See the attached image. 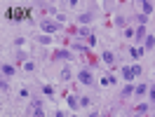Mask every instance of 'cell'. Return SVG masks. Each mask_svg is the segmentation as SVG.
<instances>
[{
	"label": "cell",
	"instance_id": "6da1fadb",
	"mask_svg": "<svg viewBox=\"0 0 155 117\" xmlns=\"http://www.w3.org/2000/svg\"><path fill=\"white\" fill-rule=\"evenodd\" d=\"M40 28H42V33H45V35H52V33L61 30V24H57V21H49V19H45L42 24H40Z\"/></svg>",
	"mask_w": 155,
	"mask_h": 117
},
{
	"label": "cell",
	"instance_id": "7a4b0ae2",
	"mask_svg": "<svg viewBox=\"0 0 155 117\" xmlns=\"http://www.w3.org/2000/svg\"><path fill=\"white\" fill-rule=\"evenodd\" d=\"M78 80H80V84H85V87L94 84V77H92L89 70H80V73H78Z\"/></svg>",
	"mask_w": 155,
	"mask_h": 117
},
{
	"label": "cell",
	"instance_id": "3957f363",
	"mask_svg": "<svg viewBox=\"0 0 155 117\" xmlns=\"http://www.w3.org/2000/svg\"><path fill=\"white\" fill-rule=\"evenodd\" d=\"M92 21H94V12H85V14L78 17V24H80V26H87V24H92Z\"/></svg>",
	"mask_w": 155,
	"mask_h": 117
},
{
	"label": "cell",
	"instance_id": "277c9868",
	"mask_svg": "<svg viewBox=\"0 0 155 117\" xmlns=\"http://www.w3.org/2000/svg\"><path fill=\"white\" fill-rule=\"evenodd\" d=\"M122 77L127 80V84H129V82H132V84H134V73H132V66H125V68H122Z\"/></svg>",
	"mask_w": 155,
	"mask_h": 117
},
{
	"label": "cell",
	"instance_id": "5b68a950",
	"mask_svg": "<svg viewBox=\"0 0 155 117\" xmlns=\"http://www.w3.org/2000/svg\"><path fill=\"white\" fill-rule=\"evenodd\" d=\"M101 61H104V63H108V66H113V63H115V54H113V52H104V54H101Z\"/></svg>",
	"mask_w": 155,
	"mask_h": 117
},
{
	"label": "cell",
	"instance_id": "8992f818",
	"mask_svg": "<svg viewBox=\"0 0 155 117\" xmlns=\"http://www.w3.org/2000/svg\"><path fill=\"white\" fill-rule=\"evenodd\" d=\"M2 75H5V77H12V75H14V66H12V63H2Z\"/></svg>",
	"mask_w": 155,
	"mask_h": 117
},
{
	"label": "cell",
	"instance_id": "52a82bcc",
	"mask_svg": "<svg viewBox=\"0 0 155 117\" xmlns=\"http://www.w3.org/2000/svg\"><path fill=\"white\" fill-rule=\"evenodd\" d=\"M132 94H134V84L129 82V84H125V87H122V91H120V96L125 98V96H132Z\"/></svg>",
	"mask_w": 155,
	"mask_h": 117
},
{
	"label": "cell",
	"instance_id": "ba28073f",
	"mask_svg": "<svg viewBox=\"0 0 155 117\" xmlns=\"http://www.w3.org/2000/svg\"><path fill=\"white\" fill-rule=\"evenodd\" d=\"M78 106H80V98H78L75 94H71V96H68V108H71V110H75Z\"/></svg>",
	"mask_w": 155,
	"mask_h": 117
},
{
	"label": "cell",
	"instance_id": "9c48e42d",
	"mask_svg": "<svg viewBox=\"0 0 155 117\" xmlns=\"http://www.w3.org/2000/svg\"><path fill=\"white\" fill-rule=\"evenodd\" d=\"M59 80H61V82H68V80H71V68H61V73H59Z\"/></svg>",
	"mask_w": 155,
	"mask_h": 117
},
{
	"label": "cell",
	"instance_id": "30bf717a",
	"mask_svg": "<svg viewBox=\"0 0 155 117\" xmlns=\"http://www.w3.org/2000/svg\"><path fill=\"white\" fill-rule=\"evenodd\" d=\"M141 10H143V14L148 17V14L153 12V2H150V0H143V2H141Z\"/></svg>",
	"mask_w": 155,
	"mask_h": 117
},
{
	"label": "cell",
	"instance_id": "8fae6325",
	"mask_svg": "<svg viewBox=\"0 0 155 117\" xmlns=\"http://www.w3.org/2000/svg\"><path fill=\"white\" fill-rule=\"evenodd\" d=\"M146 91H148V84H146V82H141V84H136V89H134V94H136V96H143Z\"/></svg>",
	"mask_w": 155,
	"mask_h": 117
},
{
	"label": "cell",
	"instance_id": "7c38bea8",
	"mask_svg": "<svg viewBox=\"0 0 155 117\" xmlns=\"http://www.w3.org/2000/svg\"><path fill=\"white\" fill-rule=\"evenodd\" d=\"M129 54H132V58H141V56H143V47H132V49H129Z\"/></svg>",
	"mask_w": 155,
	"mask_h": 117
},
{
	"label": "cell",
	"instance_id": "4fadbf2b",
	"mask_svg": "<svg viewBox=\"0 0 155 117\" xmlns=\"http://www.w3.org/2000/svg\"><path fill=\"white\" fill-rule=\"evenodd\" d=\"M54 56H57V58H64V61H71V52H66V49H59Z\"/></svg>",
	"mask_w": 155,
	"mask_h": 117
},
{
	"label": "cell",
	"instance_id": "5bb4252c",
	"mask_svg": "<svg viewBox=\"0 0 155 117\" xmlns=\"http://www.w3.org/2000/svg\"><path fill=\"white\" fill-rule=\"evenodd\" d=\"M134 35H136V42H141V40L146 38V26H139V28H136V33H134Z\"/></svg>",
	"mask_w": 155,
	"mask_h": 117
},
{
	"label": "cell",
	"instance_id": "9a60e30c",
	"mask_svg": "<svg viewBox=\"0 0 155 117\" xmlns=\"http://www.w3.org/2000/svg\"><path fill=\"white\" fill-rule=\"evenodd\" d=\"M78 38H89V28L87 26H78Z\"/></svg>",
	"mask_w": 155,
	"mask_h": 117
},
{
	"label": "cell",
	"instance_id": "2e32d148",
	"mask_svg": "<svg viewBox=\"0 0 155 117\" xmlns=\"http://www.w3.org/2000/svg\"><path fill=\"white\" fill-rule=\"evenodd\" d=\"M38 108H42V101H40V98H33V101H31V108H28V112L38 110Z\"/></svg>",
	"mask_w": 155,
	"mask_h": 117
},
{
	"label": "cell",
	"instance_id": "e0dca14e",
	"mask_svg": "<svg viewBox=\"0 0 155 117\" xmlns=\"http://www.w3.org/2000/svg\"><path fill=\"white\" fill-rule=\"evenodd\" d=\"M21 66H24L26 73H33V70H35V61H26V63H21Z\"/></svg>",
	"mask_w": 155,
	"mask_h": 117
},
{
	"label": "cell",
	"instance_id": "ac0fdd59",
	"mask_svg": "<svg viewBox=\"0 0 155 117\" xmlns=\"http://www.w3.org/2000/svg\"><path fill=\"white\" fill-rule=\"evenodd\" d=\"M146 49H155V35H148V38H146Z\"/></svg>",
	"mask_w": 155,
	"mask_h": 117
},
{
	"label": "cell",
	"instance_id": "d6986e66",
	"mask_svg": "<svg viewBox=\"0 0 155 117\" xmlns=\"http://www.w3.org/2000/svg\"><path fill=\"white\" fill-rule=\"evenodd\" d=\"M101 84H117V77L108 75V77H104V80H101Z\"/></svg>",
	"mask_w": 155,
	"mask_h": 117
},
{
	"label": "cell",
	"instance_id": "ffe728a7",
	"mask_svg": "<svg viewBox=\"0 0 155 117\" xmlns=\"http://www.w3.org/2000/svg\"><path fill=\"white\" fill-rule=\"evenodd\" d=\"M80 106L89 108V106H92V98H89V96H80Z\"/></svg>",
	"mask_w": 155,
	"mask_h": 117
},
{
	"label": "cell",
	"instance_id": "44dd1931",
	"mask_svg": "<svg viewBox=\"0 0 155 117\" xmlns=\"http://www.w3.org/2000/svg\"><path fill=\"white\" fill-rule=\"evenodd\" d=\"M73 49L80 52V54H85V52H87V47H85V45H80V42H73Z\"/></svg>",
	"mask_w": 155,
	"mask_h": 117
},
{
	"label": "cell",
	"instance_id": "7402d4cb",
	"mask_svg": "<svg viewBox=\"0 0 155 117\" xmlns=\"http://www.w3.org/2000/svg\"><path fill=\"white\" fill-rule=\"evenodd\" d=\"M136 21H139V26H146V21H148V17H146L143 12H141V14L136 17Z\"/></svg>",
	"mask_w": 155,
	"mask_h": 117
},
{
	"label": "cell",
	"instance_id": "603a6c76",
	"mask_svg": "<svg viewBox=\"0 0 155 117\" xmlns=\"http://www.w3.org/2000/svg\"><path fill=\"white\" fill-rule=\"evenodd\" d=\"M115 26L117 28H125V17H115Z\"/></svg>",
	"mask_w": 155,
	"mask_h": 117
},
{
	"label": "cell",
	"instance_id": "cb8c5ba5",
	"mask_svg": "<svg viewBox=\"0 0 155 117\" xmlns=\"http://www.w3.org/2000/svg\"><path fill=\"white\" fill-rule=\"evenodd\" d=\"M42 91H45V96H52V94H54V87H49V84H45V87H42Z\"/></svg>",
	"mask_w": 155,
	"mask_h": 117
},
{
	"label": "cell",
	"instance_id": "d4e9b609",
	"mask_svg": "<svg viewBox=\"0 0 155 117\" xmlns=\"http://www.w3.org/2000/svg\"><path fill=\"white\" fill-rule=\"evenodd\" d=\"M146 110H148V106H146V103H141V106H139V108H136V115H143V112H146Z\"/></svg>",
	"mask_w": 155,
	"mask_h": 117
},
{
	"label": "cell",
	"instance_id": "484cf974",
	"mask_svg": "<svg viewBox=\"0 0 155 117\" xmlns=\"http://www.w3.org/2000/svg\"><path fill=\"white\" fill-rule=\"evenodd\" d=\"M148 96H150V103H155V84L148 89Z\"/></svg>",
	"mask_w": 155,
	"mask_h": 117
},
{
	"label": "cell",
	"instance_id": "4316f807",
	"mask_svg": "<svg viewBox=\"0 0 155 117\" xmlns=\"http://www.w3.org/2000/svg\"><path fill=\"white\" fill-rule=\"evenodd\" d=\"M87 45H89V47H94V45H97V35H89V38H87Z\"/></svg>",
	"mask_w": 155,
	"mask_h": 117
},
{
	"label": "cell",
	"instance_id": "83f0119b",
	"mask_svg": "<svg viewBox=\"0 0 155 117\" xmlns=\"http://www.w3.org/2000/svg\"><path fill=\"white\" fill-rule=\"evenodd\" d=\"M40 42H42V45H49V42H52V38H49V35H40Z\"/></svg>",
	"mask_w": 155,
	"mask_h": 117
},
{
	"label": "cell",
	"instance_id": "f1b7e54d",
	"mask_svg": "<svg viewBox=\"0 0 155 117\" xmlns=\"http://www.w3.org/2000/svg\"><path fill=\"white\" fill-rule=\"evenodd\" d=\"M132 73H134V77H139L141 75V66H132Z\"/></svg>",
	"mask_w": 155,
	"mask_h": 117
},
{
	"label": "cell",
	"instance_id": "f546056e",
	"mask_svg": "<svg viewBox=\"0 0 155 117\" xmlns=\"http://www.w3.org/2000/svg\"><path fill=\"white\" fill-rule=\"evenodd\" d=\"M33 117H45V110H42V108H38V110H33Z\"/></svg>",
	"mask_w": 155,
	"mask_h": 117
},
{
	"label": "cell",
	"instance_id": "4dcf8cb0",
	"mask_svg": "<svg viewBox=\"0 0 155 117\" xmlns=\"http://www.w3.org/2000/svg\"><path fill=\"white\" fill-rule=\"evenodd\" d=\"M64 21H66V17H64L61 12H57V24H64Z\"/></svg>",
	"mask_w": 155,
	"mask_h": 117
},
{
	"label": "cell",
	"instance_id": "1f68e13d",
	"mask_svg": "<svg viewBox=\"0 0 155 117\" xmlns=\"http://www.w3.org/2000/svg\"><path fill=\"white\" fill-rule=\"evenodd\" d=\"M24 42H26L24 38H17V40H14V45H17V47H24Z\"/></svg>",
	"mask_w": 155,
	"mask_h": 117
},
{
	"label": "cell",
	"instance_id": "d6a6232c",
	"mask_svg": "<svg viewBox=\"0 0 155 117\" xmlns=\"http://www.w3.org/2000/svg\"><path fill=\"white\" fill-rule=\"evenodd\" d=\"M57 117H68V115L64 112V110H57Z\"/></svg>",
	"mask_w": 155,
	"mask_h": 117
},
{
	"label": "cell",
	"instance_id": "836d02e7",
	"mask_svg": "<svg viewBox=\"0 0 155 117\" xmlns=\"http://www.w3.org/2000/svg\"><path fill=\"white\" fill-rule=\"evenodd\" d=\"M129 117H141V115H129Z\"/></svg>",
	"mask_w": 155,
	"mask_h": 117
},
{
	"label": "cell",
	"instance_id": "e575fe53",
	"mask_svg": "<svg viewBox=\"0 0 155 117\" xmlns=\"http://www.w3.org/2000/svg\"><path fill=\"white\" fill-rule=\"evenodd\" d=\"M150 117H155V115H150Z\"/></svg>",
	"mask_w": 155,
	"mask_h": 117
},
{
	"label": "cell",
	"instance_id": "d590c367",
	"mask_svg": "<svg viewBox=\"0 0 155 117\" xmlns=\"http://www.w3.org/2000/svg\"><path fill=\"white\" fill-rule=\"evenodd\" d=\"M101 117H104V115H101Z\"/></svg>",
	"mask_w": 155,
	"mask_h": 117
}]
</instances>
